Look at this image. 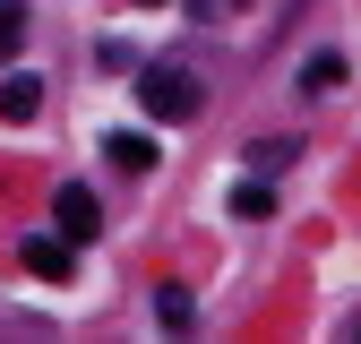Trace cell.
<instances>
[{
  "instance_id": "1",
  "label": "cell",
  "mask_w": 361,
  "mask_h": 344,
  "mask_svg": "<svg viewBox=\"0 0 361 344\" xmlns=\"http://www.w3.org/2000/svg\"><path fill=\"white\" fill-rule=\"evenodd\" d=\"M138 104H147L155 121H198V112H207V78H198V69H147V78H138Z\"/></svg>"
},
{
  "instance_id": "2",
  "label": "cell",
  "mask_w": 361,
  "mask_h": 344,
  "mask_svg": "<svg viewBox=\"0 0 361 344\" xmlns=\"http://www.w3.org/2000/svg\"><path fill=\"white\" fill-rule=\"evenodd\" d=\"M52 224H61V241H69V250H78V241H95V224H104L95 190H86V181H61V190H52Z\"/></svg>"
},
{
  "instance_id": "3",
  "label": "cell",
  "mask_w": 361,
  "mask_h": 344,
  "mask_svg": "<svg viewBox=\"0 0 361 344\" xmlns=\"http://www.w3.org/2000/svg\"><path fill=\"white\" fill-rule=\"evenodd\" d=\"M18 267H26L35 284H69L78 258H69V241H18Z\"/></svg>"
},
{
  "instance_id": "4",
  "label": "cell",
  "mask_w": 361,
  "mask_h": 344,
  "mask_svg": "<svg viewBox=\"0 0 361 344\" xmlns=\"http://www.w3.org/2000/svg\"><path fill=\"white\" fill-rule=\"evenodd\" d=\"M43 112V78L18 69V78H0V121H35Z\"/></svg>"
},
{
  "instance_id": "5",
  "label": "cell",
  "mask_w": 361,
  "mask_h": 344,
  "mask_svg": "<svg viewBox=\"0 0 361 344\" xmlns=\"http://www.w3.org/2000/svg\"><path fill=\"white\" fill-rule=\"evenodd\" d=\"M104 155H112L121 172H147V164H155V138H138V129H112V138H104Z\"/></svg>"
},
{
  "instance_id": "6",
  "label": "cell",
  "mask_w": 361,
  "mask_h": 344,
  "mask_svg": "<svg viewBox=\"0 0 361 344\" xmlns=\"http://www.w3.org/2000/svg\"><path fill=\"white\" fill-rule=\"evenodd\" d=\"M293 164H301L293 138H258V147H250V172H258V181H276V172H293Z\"/></svg>"
},
{
  "instance_id": "7",
  "label": "cell",
  "mask_w": 361,
  "mask_h": 344,
  "mask_svg": "<svg viewBox=\"0 0 361 344\" xmlns=\"http://www.w3.org/2000/svg\"><path fill=\"white\" fill-rule=\"evenodd\" d=\"M190 319H198V301L180 293V284H164V293H155V327H172V336H180Z\"/></svg>"
},
{
  "instance_id": "8",
  "label": "cell",
  "mask_w": 361,
  "mask_h": 344,
  "mask_svg": "<svg viewBox=\"0 0 361 344\" xmlns=\"http://www.w3.org/2000/svg\"><path fill=\"white\" fill-rule=\"evenodd\" d=\"M336 86H344V61L336 52H319V61L301 69V95H336Z\"/></svg>"
},
{
  "instance_id": "9",
  "label": "cell",
  "mask_w": 361,
  "mask_h": 344,
  "mask_svg": "<svg viewBox=\"0 0 361 344\" xmlns=\"http://www.w3.org/2000/svg\"><path fill=\"white\" fill-rule=\"evenodd\" d=\"M233 215H250V224L276 215V190H267V181H241V190H233Z\"/></svg>"
},
{
  "instance_id": "10",
  "label": "cell",
  "mask_w": 361,
  "mask_h": 344,
  "mask_svg": "<svg viewBox=\"0 0 361 344\" xmlns=\"http://www.w3.org/2000/svg\"><path fill=\"white\" fill-rule=\"evenodd\" d=\"M26 26H35V18H26V0H0V52H18Z\"/></svg>"
},
{
  "instance_id": "11",
  "label": "cell",
  "mask_w": 361,
  "mask_h": 344,
  "mask_svg": "<svg viewBox=\"0 0 361 344\" xmlns=\"http://www.w3.org/2000/svg\"><path fill=\"white\" fill-rule=\"evenodd\" d=\"M138 9H172V0H138Z\"/></svg>"
}]
</instances>
